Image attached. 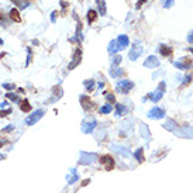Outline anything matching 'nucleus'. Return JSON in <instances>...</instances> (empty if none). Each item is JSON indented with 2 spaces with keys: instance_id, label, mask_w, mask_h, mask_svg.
Here are the masks:
<instances>
[{
  "instance_id": "obj_39",
  "label": "nucleus",
  "mask_w": 193,
  "mask_h": 193,
  "mask_svg": "<svg viewBox=\"0 0 193 193\" xmlns=\"http://www.w3.org/2000/svg\"><path fill=\"white\" fill-rule=\"evenodd\" d=\"M188 42L193 45V30L190 31V33H189V36H188Z\"/></svg>"
},
{
  "instance_id": "obj_46",
  "label": "nucleus",
  "mask_w": 193,
  "mask_h": 193,
  "mask_svg": "<svg viewBox=\"0 0 193 193\" xmlns=\"http://www.w3.org/2000/svg\"><path fill=\"white\" fill-rule=\"evenodd\" d=\"M4 144H6V141H4V140H0V148H2Z\"/></svg>"
},
{
  "instance_id": "obj_5",
  "label": "nucleus",
  "mask_w": 193,
  "mask_h": 193,
  "mask_svg": "<svg viewBox=\"0 0 193 193\" xmlns=\"http://www.w3.org/2000/svg\"><path fill=\"white\" fill-rule=\"evenodd\" d=\"M79 100H80V104H82V107H83L85 112H89V110H92L93 107H95L93 102L90 100V97L89 96H86V95H80L79 96Z\"/></svg>"
},
{
  "instance_id": "obj_4",
  "label": "nucleus",
  "mask_w": 193,
  "mask_h": 193,
  "mask_svg": "<svg viewBox=\"0 0 193 193\" xmlns=\"http://www.w3.org/2000/svg\"><path fill=\"white\" fill-rule=\"evenodd\" d=\"M99 161L104 166L106 171H113V168H114V159H113V157H110V155H102L99 158Z\"/></svg>"
},
{
  "instance_id": "obj_21",
  "label": "nucleus",
  "mask_w": 193,
  "mask_h": 193,
  "mask_svg": "<svg viewBox=\"0 0 193 193\" xmlns=\"http://www.w3.org/2000/svg\"><path fill=\"white\" fill-rule=\"evenodd\" d=\"M107 51H109V54H113V55H114L117 51H120V48H119V44H117V41H116V40L110 41L109 47H107Z\"/></svg>"
},
{
  "instance_id": "obj_50",
  "label": "nucleus",
  "mask_w": 193,
  "mask_h": 193,
  "mask_svg": "<svg viewBox=\"0 0 193 193\" xmlns=\"http://www.w3.org/2000/svg\"><path fill=\"white\" fill-rule=\"evenodd\" d=\"M189 51H192V52H193V48H189Z\"/></svg>"
},
{
  "instance_id": "obj_19",
  "label": "nucleus",
  "mask_w": 193,
  "mask_h": 193,
  "mask_svg": "<svg viewBox=\"0 0 193 193\" xmlns=\"http://www.w3.org/2000/svg\"><path fill=\"white\" fill-rule=\"evenodd\" d=\"M31 109H33V107H31L30 102H28L27 99H24L23 102H20V110H21V112H24V113H30V112H31Z\"/></svg>"
},
{
  "instance_id": "obj_12",
  "label": "nucleus",
  "mask_w": 193,
  "mask_h": 193,
  "mask_svg": "<svg viewBox=\"0 0 193 193\" xmlns=\"http://www.w3.org/2000/svg\"><path fill=\"white\" fill-rule=\"evenodd\" d=\"M78 179H79V175H78L76 169L71 168L68 172V175H66V182H68L69 185H74L75 182H78Z\"/></svg>"
},
{
  "instance_id": "obj_24",
  "label": "nucleus",
  "mask_w": 193,
  "mask_h": 193,
  "mask_svg": "<svg viewBox=\"0 0 193 193\" xmlns=\"http://www.w3.org/2000/svg\"><path fill=\"white\" fill-rule=\"evenodd\" d=\"M134 158H135L138 162H144V148H138V150L134 152Z\"/></svg>"
},
{
  "instance_id": "obj_45",
  "label": "nucleus",
  "mask_w": 193,
  "mask_h": 193,
  "mask_svg": "<svg viewBox=\"0 0 193 193\" xmlns=\"http://www.w3.org/2000/svg\"><path fill=\"white\" fill-rule=\"evenodd\" d=\"M89 182H90L89 179H85L83 182H82V186H86V185H87V183H89Z\"/></svg>"
},
{
  "instance_id": "obj_43",
  "label": "nucleus",
  "mask_w": 193,
  "mask_h": 193,
  "mask_svg": "<svg viewBox=\"0 0 193 193\" xmlns=\"http://www.w3.org/2000/svg\"><path fill=\"white\" fill-rule=\"evenodd\" d=\"M144 3H145V0H140V2H138V4H137V8H140L142 4H144Z\"/></svg>"
},
{
  "instance_id": "obj_32",
  "label": "nucleus",
  "mask_w": 193,
  "mask_h": 193,
  "mask_svg": "<svg viewBox=\"0 0 193 193\" xmlns=\"http://www.w3.org/2000/svg\"><path fill=\"white\" fill-rule=\"evenodd\" d=\"M106 100H107V103H116V97H114V95L113 93H106Z\"/></svg>"
},
{
  "instance_id": "obj_8",
  "label": "nucleus",
  "mask_w": 193,
  "mask_h": 193,
  "mask_svg": "<svg viewBox=\"0 0 193 193\" xmlns=\"http://www.w3.org/2000/svg\"><path fill=\"white\" fill-rule=\"evenodd\" d=\"M80 61H82V51L80 49H76L74 57H72V62L68 65V71H72L74 68H76L79 63H80Z\"/></svg>"
},
{
  "instance_id": "obj_34",
  "label": "nucleus",
  "mask_w": 193,
  "mask_h": 193,
  "mask_svg": "<svg viewBox=\"0 0 193 193\" xmlns=\"http://www.w3.org/2000/svg\"><path fill=\"white\" fill-rule=\"evenodd\" d=\"M2 86L4 87L6 90H8V92H11V90L16 89V85H14V83H3Z\"/></svg>"
},
{
  "instance_id": "obj_10",
  "label": "nucleus",
  "mask_w": 193,
  "mask_h": 193,
  "mask_svg": "<svg viewBox=\"0 0 193 193\" xmlns=\"http://www.w3.org/2000/svg\"><path fill=\"white\" fill-rule=\"evenodd\" d=\"M95 158H97L95 154L80 152V158H79V163H80V165H87V163H92L93 161H95Z\"/></svg>"
},
{
  "instance_id": "obj_3",
  "label": "nucleus",
  "mask_w": 193,
  "mask_h": 193,
  "mask_svg": "<svg viewBox=\"0 0 193 193\" xmlns=\"http://www.w3.org/2000/svg\"><path fill=\"white\" fill-rule=\"evenodd\" d=\"M96 125H97V123H96L95 119H87V120H85V121L82 123L80 130H82V133L83 134H90L96 128Z\"/></svg>"
},
{
  "instance_id": "obj_20",
  "label": "nucleus",
  "mask_w": 193,
  "mask_h": 193,
  "mask_svg": "<svg viewBox=\"0 0 193 193\" xmlns=\"http://www.w3.org/2000/svg\"><path fill=\"white\" fill-rule=\"evenodd\" d=\"M10 19L16 23H20L21 21V16H20V11L19 8H11L10 10Z\"/></svg>"
},
{
  "instance_id": "obj_42",
  "label": "nucleus",
  "mask_w": 193,
  "mask_h": 193,
  "mask_svg": "<svg viewBox=\"0 0 193 193\" xmlns=\"http://www.w3.org/2000/svg\"><path fill=\"white\" fill-rule=\"evenodd\" d=\"M61 6H62V8L65 10L66 6H68V2H65V0H61Z\"/></svg>"
},
{
  "instance_id": "obj_11",
  "label": "nucleus",
  "mask_w": 193,
  "mask_h": 193,
  "mask_svg": "<svg viewBox=\"0 0 193 193\" xmlns=\"http://www.w3.org/2000/svg\"><path fill=\"white\" fill-rule=\"evenodd\" d=\"M144 66L145 68H148V69L157 68V66H159V59H158L157 57H154V55H151V57H148L147 59H145Z\"/></svg>"
},
{
  "instance_id": "obj_25",
  "label": "nucleus",
  "mask_w": 193,
  "mask_h": 193,
  "mask_svg": "<svg viewBox=\"0 0 193 193\" xmlns=\"http://www.w3.org/2000/svg\"><path fill=\"white\" fill-rule=\"evenodd\" d=\"M125 113H127V109H125L123 104H120V103H117L116 104V116L117 117H121V116H124Z\"/></svg>"
},
{
  "instance_id": "obj_36",
  "label": "nucleus",
  "mask_w": 193,
  "mask_h": 193,
  "mask_svg": "<svg viewBox=\"0 0 193 193\" xmlns=\"http://www.w3.org/2000/svg\"><path fill=\"white\" fill-rule=\"evenodd\" d=\"M13 130H14V125H13V124H8L7 127H4V128H3V130H2V134L11 133V131H13Z\"/></svg>"
},
{
  "instance_id": "obj_13",
  "label": "nucleus",
  "mask_w": 193,
  "mask_h": 193,
  "mask_svg": "<svg viewBox=\"0 0 193 193\" xmlns=\"http://www.w3.org/2000/svg\"><path fill=\"white\" fill-rule=\"evenodd\" d=\"M116 41H117V44H119L120 51H121V49H124L125 47H128V44H130V40H128V37L125 36V34H121V36H119Z\"/></svg>"
},
{
  "instance_id": "obj_29",
  "label": "nucleus",
  "mask_w": 193,
  "mask_h": 193,
  "mask_svg": "<svg viewBox=\"0 0 193 193\" xmlns=\"http://www.w3.org/2000/svg\"><path fill=\"white\" fill-rule=\"evenodd\" d=\"M161 3H162V7L163 8H171L172 6H174L175 0H161Z\"/></svg>"
},
{
  "instance_id": "obj_52",
  "label": "nucleus",
  "mask_w": 193,
  "mask_h": 193,
  "mask_svg": "<svg viewBox=\"0 0 193 193\" xmlns=\"http://www.w3.org/2000/svg\"><path fill=\"white\" fill-rule=\"evenodd\" d=\"M0 19H2V16H0Z\"/></svg>"
},
{
  "instance_id": "obj_6",
  "label": "nucleus",
  "mask_w": 193,
  "mask_h": 193,
  "mask_svg": "<svg viewBox=\"0 0 193 193\" xmlns=\"http://www.w3.org/2000/svg\"><path fill=\"white\" fill-rule=\"evenodd\" d=\"M148 119H152V120H159V119H163L165 117V110L163 109H159V107H154L148 112Z\"/></svg>"
},
{
  "instance_id": "obj_7",
  "label": "nucleus",
  "mask_w": 193,
  "mask_h": 193,
  "mask_svg": "<svg viewBox=\"0 0 193 193\" xmlns=\"http://www.w3.org/2000/svg\"><path fill=\"white\" fill-rule=\"evenodd\" d=\"M141 54H142V47L140 44H134V47L131 48L130 54H128V58H130V61H137Z\"/></svg>"
},
{
  "instance_id": "obj_41",
  "label": "nucleus",
  "mask_w": 193,
  "mask_h": 193,
  "mask_svg": "<svg viewBox=\"0 0 193 193\" xmlns=\"http://www.w3.org/2000/svg\"><path fill=\"white\" fill-rule=\"evenodd\" d=\"M190 80H192V76H190V75H188V76H186L185 79H183V85H188Z\"/></svg>"
},
{
  "instance_id": "obj_40",
  "label": "nucleus",
  "mask_w": 193,
  "mask_h": 193,
  "mask_svg": "<svg viewBox=\"0 0 193 193\" xmlns=\"http://www.w3.org/2000/svg\"><path fill=\"white\" fill-rule=\"evenodd\" d=\"M51 21L52 23L57 21V11H52V13H51Z\"/></svg>"
},
{
  "instance_id": "obj_31",
  "label": "nucleus",
  "mask_w": 193,
  "mask_h": 193,
  "mask_svg": "<svg viewBox=\"0 0 193 193\" xmlns=\"http://www.w3.org/2000/svg\"><path fill=\"white\" fill-rule=\"evenodd\" d=\"M140 130H141V135L144 137V138H147V137H150V133H148V128L145 124H141V127H140Z\"/></svg>"
},
{
  "instance_id": "obj_30",
  "label": "nucleus",
  "mask_w": 193,
  "mask_h": 193,
  "mask_svg": "<svg viewBox=\"0 0 193 193\" xmlns=\"http://www.w3.org/2000/svg\"><path fill=\"white\" fill-rule=\"evenodd\" d=\"M31 59H33V51H31V48L28 47V48H27V61H25V66L30 65Z\"/></svg>"
},
{
  "instance_id": "obj_27",
  "label": "nucleus",
  "mask_w": 193,
  "mask_h": 193,
  "mask_svg": "<svg viewBox=\"0 0 193 193\" xmlns=\"http://www.w3.org/2000/svg\"><path fill=\"white\" fill-rule=\"evenodd\" d=\"M83 85H85V87H86L87 92H92L93 87H95V80H93V79H89V80H85V82H83Z\"/></svg>"
},
{
  "instance_id": "obj_15",
  "label": "nucleus",
  "mask_w": 193,
  "mask_h": 193,
  "mask_svg": "<svg viewBox=\"0 0 193 193\" xmlns=\"http://www.w3.org/2000/svg\"><path fill=\"white\" fill-rule=\"evenodd\" d=\"M112 150L114 151L116 154L121 155V157H124V158H128L131 155L130 150H127V148H123V147H119V145H112Z\"/></svg>"
},
{
  "instance_id": "obj_22",
  "label": "nucleus",
  "mask_w": 193,
  "mask_h": 193,
  "mask_svg": "<svg viewBox=\"0 0 193 193\" xmlns=\"http://www.w3.org/2000/svg\"><path fill=\"white\" fill-rule=\"evenodd\" d=\"M86 19H87V23H89V24L95 23L96 20H97V11H96V10H92V8H90V10L87 11Z\"/></svg>"
},
{
  "instance_id": "obj_2",
  "label": "nucleus",
  "mask_w": 193,
  "mask_h": 193,
  "mask_svg": "<svg viewBox=\"0 0 193 193\" xmlns=\"http://www.w3.org/2000/svg\"><path fill=\"white\" fill-rule=\"evenodd\" d=\"M44 114H45V112H44L42 109H38V110H36V112L33 113V114H30L25 119V124L27 125H34L36 123H38L41 119L44 117Z\"/></svg>"
},
{
  "instance_id": "obj_23",
  "label": "nucleus",
  "mask_w": 193,
  "mask_h": 193,
  "mask_svg": "<svg viewBox=\"0 0 193 193\" xmlns=\"http://www.w3.org/2000/svg\"><path fill=\"white\" fill-rule=\"evenodd\" d=\"M6 99H7V100H11L13 103H20V102H21L20 96H19V95H16L14 92H8V93H6Z\"/></svg>"
},
{
  "instance_id": "obj_18",
  "label": "nucleus",
  "mask_w": 193,
  "mask_h": 193,
  "mask_svg": "<svg viewBox=\"0 0 193 193\" xmlns=\"http://www.w3.org/2000/svg\"><path fill=\"white\" fill-rule=\"evenodd\" d=\"M162 96H163V93L159 92V90H157V92H154V93H150L147 97H144V100H145V99H151L154 103H158V100H161V99H162Z\"/></svg>"
},
{
  "instance_id": "obj_26",
  "label": "nucleus",
  "mask_w": 193,
  "mask_h": 193,
  "mask_svg": "<svg viewBox=\"0 0 193 193\" xmlns=\"http://www.w3.org/2000/svg\"><path fill=\"white\" fill-rule=\"evenodd\" d=\"M113 110V106L110 103H106L104 106L100 107V114H109V113H112Z\"/></svg>"
},
{
  "instance_id": "obj_28",
  "label": "nucleus",
  "mask_w": 193,
  "mask_h": 193,
  "mask_svg": "<svg viewBox=\"0 0 193 193\" xmlns=\"http://www.w3.org/2000/svg\"><path fill=\"white\" fill-rule=\"evenodd\" d=\"M99 4V11H100L102 16H104L106 14V4H104V0H96Z\"/></svg>"
},
{
  "instance_id": "obj_38",
  "label": "nucleus",
  "mask_w": 193,
  "mask_h": 193,
  "mask_svg": "<svg viewBox=\"0 0 193 193\" xmlns=\"http://www.w3.org/2000/svg\"><path fill=\"white\" fill-rule=\"evenodd\" d=\"M157 90H159V92H165V82H161L159 83V86H158V89Z\"/></svg>"
},
{
  "instance_id": "obj_14",
  "label": "nucleus",
  "mask_w": 193,
  "mask_h": 193,
  "mask_svg": "<svg viewBox=\"0 0 193 193\" xmlns=\"http://www.w3.org/2000/svg\"><path fill=\"white\" fill-rule=\"evenodd\" d=\"M52 97L49 99L48 102H47V103H52V102H55V100H58V99H61L62 97V87L59 86V85H58V86H55L54 89H52Z\"/></svg>"
},
{
  "instance_id": "obj_35",
  "label": "nucleus",
  "mask_w": 193,
  "mask_h": 193,
  "mask_svg": "<svg viewBox=\"0 0 193 193\" xmlns=\"http://www.w3.org/2000/svg\"><path fill=\"white\" fill-rule=\"evenodd\" d=\"M11 112H13V110H11L10 107H8V109H4V110H0V119H3V117L8 116Z\"/></svg>"
},
{
  "instance_id": "obj_1",
  "label": "nucleus",
  "mask_w": 193,
  "mask_h": 193,
  "mask_svg": "<svg viewBox=\"0 0 193 193\" xmlns=\"http://www.w3.org/2000/svg\"><path fill=\"white\" fill-rule=\"evenodd\" d=\"M133 87H134V83L131 80H128V79H123V80H119V83H117V86H116V90L119 93H128V92H131L133 90Z\"/></svg>"
},
{
  "instance_id": "obj_44",
  "label": "nucleus",
  "mask_w": 193,
  "mask_h": 193,
  "mask_svg": "<svg viewBox=\"0 0 193 193\" xmlns=\"http://www.w3.org/2000/svg\"><path fill=\"white\" fill-rule=\"evenodd\" d=\"M8 102H3V103H0V107H7Z\"/></svg>"
},
{
  "instance_id": "obj_16",
  "label": "nucleus",
  "mask_w": 193,
  "mask_h": 193,
  "mask_svg": "<svg viewBox=\"0 0 193 193\" xmlns=\"http://www.w3.org/2000/svg\"><path fill=\"white\" fill-rule=\"evenodd\" d=\"M158 51H159V54L162 55V57H169V55L172 54V49H171V47L165 45V44H161V45L158 47Z\"/></svg>"
},
{
  "instance_id": "obj_48",
  "label": "nucleus",
  "mask_w": 193,
  "mask_h": 193,
  "mask_svg": "<svg viewBox=\"0 0 193 193\" xmlns=\"http://www.w3.org/2000/svg\"><path fill=\"white\" fill-rule=\"evenodd\" d=\"M3 158H4V155H2V154H0V161H2Z\"/></svg>"
},
{
  "instance_id": "obj_17",
  "label": "nucleus",
  "mask_w": 193,
  "mask_h": 193,
  "mask_svg": "<svg viewBox=\"0 0 193 193\" xmlns=\"http://www.w3.org/2000/svg\"><path fill=\"white\" fill-rule=\"evenodd\" d=\"M110 76L112 78H120V76H123V74H124V69H121V68H117V66H112V69H110Z\"/></svg>"
},
{
  "instance_id": "obj_37",
  "label": "nucleus",
  "mask_w": 193,
  "mask_h": 193,
  "mask_svg": "<svg viewBox=\"0 0 193 193\" xmlns=\"http://www.w3.org/2000/svg\"><path fill=\"white\" fill-rule=\"evenodd\" d=\"M10 2L11 3H14V4H16V6H19V7H21V8H25V7H27V3H20V0H10Z\"/></svg>"
},
{
  "instance_id": "obj_49",
  "label": "nucleus",
  "mask_w": 193,
  "mask_h": 193,
  "mask_svg": "<svg viewBox=\"0 0 193 193\" xmlns=\"http://www.w3.org/2000/svg\"><path fill=\"white\" fill-rule=\"evenodd\" d=\"M27 2H36V0H27Z\"/></svg>"
},
{
  "instance_id": "obj_9",
  "label": "nucleus",
  "mask_w": 193,
  "mask_h": 193,
  "mask_svg": "<svg viewBox=\"0 0 193 193\" xmlns=\"http://www.w3.org/2000/svg\"><path fill=\"white\" fill-rule=\"evenodd\" d=\"M174 65L176 66L178 69H180V71H185V69H189L192 66V59L190 58H183L182 61H175Z\"/></svg>"
},
{
  "instance_id": "obj_47",
  "label": "nucleus",
  "mask_w": 193,
  "mask_h": 193,
  "mask_svg": "<svg viewBox=\"0 0 193 193\" xmlns=\"http://www.w3.org/2000/svg\"><path fill=\"white\" fill-rule=\"evenodd\" d=\"M103 87H104V83L103 82H100V83H99V89H103Z\"/></svg>"
},
{
  "instance_id": "obj_33",
  "label": "nucleus",
  "mask_w": 193,
  "mask_h": 193,
  "mask_svg": "<svg viewBox=\"0 0 193 193\" xmlns=\"http://www.w3.org/2000/svg\"><path fill=\"white\" fill-rule=\"evenodd\" d=\"M123 61V57H120V55H114L113 57V59H112V62H113V66H117L120 62Z\"/></svg>"
},
{
  "instance_id": "obj_51",
  "label": "nucleus",
  "mask_w": 193,
  "mask_h": 193,
  "mask_svg": "<svg viewBox=\"0 0 193 193\" xmlns=\"http://www.w3.org/2000/svg\"><path fill=\"white\" fill-rule=\"evenodd\" d=\"M2 44H3V41H2V40H0V45H2Z\"/></svg>"
}]
</instances>
